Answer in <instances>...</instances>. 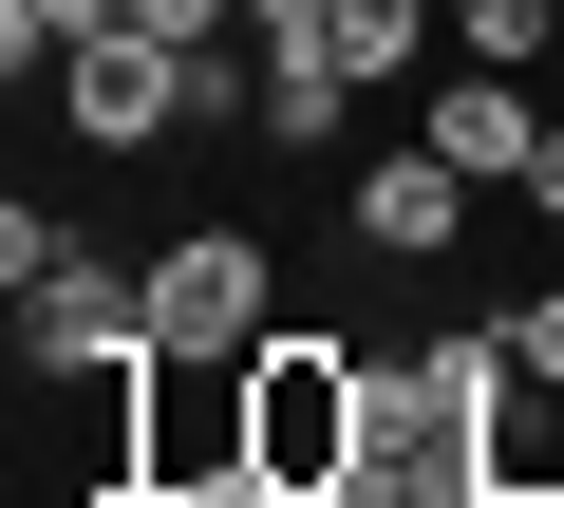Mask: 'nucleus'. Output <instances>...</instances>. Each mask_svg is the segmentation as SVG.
<instances>
[{"instance_id":"obj_1","label":"nucleus","mask_w":564,"mask_h":508,"mask_svg":"<svg viewBox=\"0 0 564 508\" xmlns=\"http://www.w3.org/2000/svg\"><path fill=\"white\" fill-rule=\"evenodd\" d=\"M358 452H377V358H339V339L245 358V471L282 508H358Z\"/></svg>"},{"instance_id":"obj_2","label":"nucleus","mask_w":564,"mask_h":508,"mask_svg":"<svg viewBox=\"0 0 564 508\" xmlns=\"http://www.w3.org/2000/svg\"><path fill=\"white\" fill-rule=\"evenodd\" d=\"M263 339H282V283H263L245 226L151 245V358H263Z\"/></svg>"},{"instance_id":"obj_3","label":"nucleus","mask_w":564,"mask_h":508,"mask_svg":"<svg viewBox=\"0 0 564 508\" xmlns=\"http://www.w3.org/2000/svg\"><path fill=\"white\" fill-rule=\"evenodd\" d=\"M207 471H245V358H151L132 377V489L170 508Z\"/></svg>"},{"instance_id":"obj_4","label":"nucleus","mask_w":564,"mask_h":508,"mask_svg":"<svg viewBox=\"0 0 564 508\" xmlns=\"http://www.w3.org/2000/svg\"><path fill=\"white\" fill-rule=\"evenodd\" d=\"M20 339H39V377H151V264H76L20 302Z\"/></svg>"},{"instance_id":"obj_5","label":"nucleus","mask_w":564,"mask_h":508,"mask_svg":"<svg viewBox=\"0 0 564 508\" xmlns=\"http://www.w3.org/2000/svg\"><path fill=\"white\" fill-rule=\"evenodd\" d=\"M57 114H76V151H151V132L188 114V57L113 20V39H76V57H57Z\"/></svg>"},{"instance_id":"obj_6","label":"nucleus","mask_w":564,"mask_h":508,"mask_svg":"<svg viewBox=\"0 0 564 508\" xmlns=\"http://www.w3.org/2000/svg\"><path fill=\"white\" fill-rule=\"evenodd\" d=\"M470 358H489V489H508V508H545V489H564V358H527L508 321H489Z\"/></svg>"},{"instance_id":"obj_7","label":"nucleus","mask_w":564,"mask_h":508,"mask_svg":"<svg viewBox=\"0 0 564 508\" xmlns=\"http://www.w3.org/2000/svg\"><path fill=\"white\" fill-rule=\"evenodd\" d=\"M470 207H489V188H470V170H452L433 132L358 170V245H377V264H452V226H470Z\"/></svg>"},{"instance_id":"obj_8","label":"nucleus","mask_w":564,"mask_h":508,"mask_svg":"<svg viewBox=\"0 0 564 508\" xmlns=\"http://www.w3.org/2000/svg\"><path fill=\"white\" fill-rule=\"evenodd\" d=\"M433 151H452L470 188H527V151H545V114H527V76H489V57H452V76H433Z\"/></svg>"},{"instance_id":"obj_9","label":"nucleus","mask_w":564,"mask_h":508,"mask_svg":"<svg viewBox=\"0 0 564 508\" xmlns=\"http://www.w3.org/2000/svg\"><path fill=\"white\" fill-rule=\"evenodd\" d=\"M339 114H358V76H339L321 39H263V114H245V132H282V151H339Z\"/></svg>"},{"instance_id":"obj_10","label":"nucleus","mask_w":564,"mask_h":508,"mask_svg":"<svg viewBox=\"0 0 564 508\" xmlns=\"http://www.w3.org/2000/svg\"><path fill=\"white\" fill-rule=\"evenodd\" d=\"M321 57L377 95V76H414V57H433V20H414V0H339V20H321Z\"/></svg>"},{"instance_id":"obj_11","label":"nucleus","mask_w":564,"mask_h":508,"mask_svg":"<svg viewBox=\"0 0 564 508\" xmlns=\"http://www.w3.org/2000/svg\"><path fill=\"white\" fill-rule=\"evenodd\" d=\"M132 20V0H0V57H20V76H57L76 39H113Z\"/></svg>"},{"instance_id":"obj_12","label":"nucleus","mask_w":564,"mask_h":508,"mask_svg":"<svg viewBox=\"0 0 564 508\" xmlns=\"http://www.w3.org/2000/svg\"><path fill=\"white\" fill-rule=\"evenodd\" d=\"M564 39V0H452V57H489V76H527Z\"/></svg>"},{"instance_id":"obj_13","label":"nucleus","mask_w":564,"mask_h":508,"mask_svg":"<svg viewBox=\"0 0 564 508\" xmlns=\"http://www.w3.org/2000/svg\"><path fill=\"white\" fill-rule=\"evenodd\" d=\"M57 264H76V226H57V207H0V283H20V302H39Z\"/></svg>"},{"instance_id":"obj_14","label":"nucleus","mask_w":564,"mask_h":508,"mask_svg":"<svg viewBox=\"0 0 564 508\" xmlns=\"http://www.w3.org/2000/svg\"><path fill=\"white\" fill-rule=\"evenodd\" d=\"M132 39H170V57H207V39H245V0H132Z\"/></svg>"},{"instance_id":"obj_15","label":"nucleus","mask_w":564,"mask_h":508,"mask_svg":"<svg viewBox=\"0 0 564 508\" xmlns=\"http://www.w3.org/2000/svg\"><path fill=\"white\" fill-rule=\"evenodd\" d=\"M508 207H527V226H564V132L527 151V188H508Z\"/></svg>"},{"instance_id":"obj_16","label":"nucleus","mask_w":564,"mask_h":508,"mask_svg":"<svg viewBox=\"0 0 564 508\" xmlns=\"http://www.w3.org/2000/svg\"><path fill=\"white\" fill-rule=\"evenodd\" d=\"M339 20V0H245V39H321Z\"/></svg>"},{"instance_id":"obj_17","label":"nucleus","mask_w":564,"mask_h":508,"mask_svg":"<svg viewBox=\"0 0 564 508\" xmlns=\"http://www.w3.org/2000/svg\"><path fill=\"white\" fill-rule=\"evenodd\" d=\"M508 339H527V358H564V283H545V302H527V321H508Z\"/></svg>"}]
</instances>
